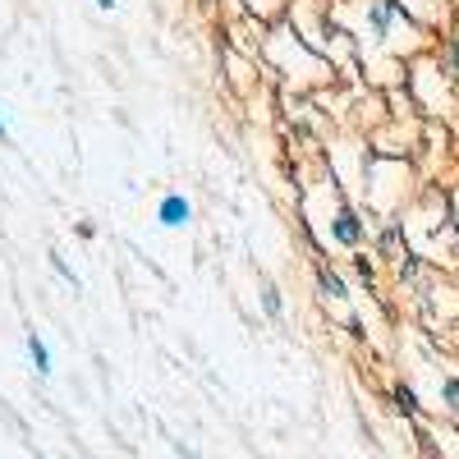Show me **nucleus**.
Returning <instances> with one entry per match:
<instances>
[{
	"mask_svg": "<svg viewBox=\"0 0 459 459\" xmlns=\"http://www.w3.org/2000/svg\"><path fill=\"white\" fill-rule=\"evenodd\" d=\"M391 400H395V409L404 418H418V409H423V404H418V395H413V386H404V381H395V386H391Z\"/></svg>",
	"mask_w": 459,
	"mask_h": 459,
	"instance_id": "nucleus-7",
	"label": "nucleus"
},
{
	"mask_svg": "<svg viewBox=\"0 0 459 459\" xmlns=\"http://www.w3.org/2000/svg\"><path fill=\"white\" fill-rule=\"evenodd\" d=\"M354 272H359V281H368V285H372L377 266H372V257H368V253H354Z\"/></svg>",
	"mask_w": 459,
	"mask_h": 459,
	"instance_id": "nucleus-9",
	"label": "nucleus"
},
{
	"mask_svg": "<svg viewBox=\"0 0 459 459\" xmlns=\"http://www.w3.org/2000/svg\"><path fill=\"white\" fill-rule=\"evenodd\" d=\"M10 138V125H5V115H0V143H5Z\"/></svg>",
	"mask_w": 459,
	"mask_h": 459,
	"instance_id": "nucleus-16",
	"label": "nucleus"
},
{
	"mask_svg": "<svg viewBox=\"0 0 459 459\" xmlns=\"http://www.w3.org/2000/svg\"><path fill=\"white\" fill-rule=\"evenodd\" d=\"M115 5H120V0H97V10H106V14H110Z\"/></svg>",
	"mask_w": 459,
	"mask_h": 459,
	"instance_id": "nucleus-15",
	"label": "nucleus"
},
{
	"mask_svg": "<svg viewBox=\"0 0 459 459\" xmlns=\"http://www.w3.org/2000/svg\"><path fill=\"white\" fill-rule=\"evenodd\" d=\"M363 19H368V37H372V42L386 47V37H391V28L400 19V0H368Z\"/></svg>",
	"mask_w": 459,
	"mask_h": 459,
	"instance_id": "nucleus-2",
	"label": "nucleus"
},
{
	"mask_svg": "<svg viewBox=\"0 0 459 459\" xmlns=\"http://www.w3.org/2000/svg\"><path fill=\"white\" fill-rule=\"evenodd\" d=\"M446 74H459V37L446 42Z\"/></svg>",
	"mask_w": 459,
	"mask_h": 459,
	"instance_id": "nucleus-11",
	"label": "nucleus"
},
{
	"mask_svg": "<svg viewBox=\"0 0 459 459\" xmlns=\"http://www.w3.org/2000/svg\"><path fill=\"white\" fill-rule=\"evenodd\" d=\"M262 313L272 317V322H281V317H285V294H281V290H276L272 281L262 285Z\"/></svg>",
	"mask_w": 459,
	"mask_h": 459,
	"instance_id": "nucleus-6",
	"label": "nucleus"
},
{
	"mask_svg": "<svg viewBox=\"0 0 459 459\" xmlns=\"http://www.w3.org/2000/svg\"><path fill=\"white\" fill-rule=\"evenodd\" d=\"M175 459H198V455L188 450V446H175Z\"/></svg>",
	"mask_w": 459,
	"mask_h": 459,
	"instance_id": "nucleus-14",
	"label": "nucleus"
},
{
	"mask_svg": "<svg viewBox=\"0 0 459 459\" xmlns=\"http://www.w3.org/2000/svg\"><path fill=\"white\" fill-rule=\"evenodd\" d=\"M363 235H368V225H363L359 207H354V203H340L335 216H331V239H335L340 248H359Z\"/></svg>",
	"mask_w": 459,
	"mask_h": 459,
	"instance_id": "nucleus-1",
	"label": "nucleus"
},
{
	"mask_svg": "<svg viewBox=\"0 0 459 459\" xmlns=\"http://www.w3.org/2000/svg\"><path fill=\"white\" fill-rule=\"evenodd\" d=\"M51 272H56V276H60L65 285H74V290H79V285H83V281H79V272H74V266H69V262H65L60 253H51Z\"/></svg>",
	"mask_w": 459,
	"mask_h": 459,
	"instance_id": "nucleus-8",
	"label": "nucleus"
},
{
	"mask_svg": "<svg viewBox=\"0 0 459 459\" xmlns=\"http://www.w3.org/2000/svg\"><path fill=\"white\" fill-rule=\"evenodd\" d=\"M313 281H317V290L326 294V299H350V281H344L335 266H326V262H313Z\"/></svg>",
	"mask_w": 459,
	"mask_h": 459,
	"instance_id": "nucleus-4",
	"label": "nucleus"
},
{
	"mask_svg": "<svg viewBox=\"0 0 459 459\" xmlns=\"http://www.w3.org/2000/svg\"><path fill=\"white\" fill-rule=\"evenodd\" d=\"M344 331H350L354 340H363V322H359V317H350V322H344Z\"/></svg>",
	"mask_w": 459,
	"mask_h": 459,
	"instance_id": "nucleus-13",
	"label": "nucleus"
},
{
	"mask_svg": "<svg viewBox=\"0 0 459 459\" xmlns=\"http://www.w3.org/2000/svg\"><path fill=\"white\" fill-rule=\"evenodd\" d=\"M441 400H446L450 409H459V377H446V381H441Z\"/></svg>",
	"mask_w": 459,
	"mask_h": 459,
	"instance_id": "nucleus-10",
	"label": "nucleus"
},
{
	"mask_svg": "<svg viewBox=\"0 0 459 459\" xmlns=\"http://www.w3.org/2000/svg\"><path fill=\"white\" fill-rule=\"evenodd\" d=\"M74 235H79V239H97V225L92 221H79V225H74Z\"/></svg>",
	"mask_w": 459,
	"mask_h": 459,
	"instance_id": "nucleus-12",
	"label": "nucleus"
},
{
	"mask_svg": "<svg viewBox=\"0 0 459 459\" xmlns=\"http://www.w3.org/2000/svg\"><path fill=\"white\" fill-rule=\"evenodd\" d=\"M157 221L166 230H184L188 221H194V198H188V194H166L157 203Z\"/></svg>",
	"mask_w": 459,
	"mask_h": 459,
	"instance_id": "nucleus-3",
	"label": "nucleus"
},
{
	"mask_svg": "<svg viewBox=\"0 0 459 459\" xmlns=\"http://www.w3.org/2000/svg\"><path fill=\"white\" fill-rule=\"evenodd\" d=\"M23 350H28V363H32V372L37 377H51L56 372V363H51V350H47V340L42 335H37V331H28V340H23Z\"/></svg>",
	"mask_w": 459,
	"mask_h": 459,
	"instance_id": "nucleus-5",
	"label": "nucleus"
}]
</instances>
